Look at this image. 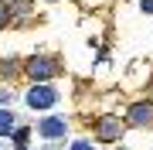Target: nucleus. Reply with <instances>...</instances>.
<instances>
[{"mask_svg":"<svg viewBox=\"0 0 153 150\" xmlns=\"http://www.w3.org/2000/svg\"><path fill=\"white\" fill-rule=\"evenodd\" d=\"M95 137H99V140H105V143L119 140V137H123V119H119V116H102V119H99Z\"/></svg>","mask_w":153,"mask_h":150,"instance_id":"obj_2","label":"nucleus"},{"mask_svg":"<svg viewBox=\"0 0 153 150\" xmlns=\"http://www.w3.org/2000/svg\"><path fill=\"white\" fill-rule=\"evenodd\" d=\"M65 119H44L41 123V126H38V133L44 137V140H61V137H65Z\"/></svg>","mask_w":153,"mask_h":150,"instance_id":"obj_5","label":"nucleus"},{"mask_svg":"<svg viewBox=\"0 0 153 150\" xmlns=\"http://www.w3.org/2000/svg\"><path fill=\"white\" fill-rule=\"evenodd\" d=\"M140 7H143L146 14H153V0H140Z\"/></svg>","mask_w":153,"mask_h":150,"instance_id":"obj_9","label":"nucleus"},{"mask_svg":"<svg viewBox=\"0 0 153 150\" xmlns=\"http://www.w3.org/2000/svg\"><path fill=\"white\" fill-rule=\"evenodd\" d=\"M7 21H10V7H4V4H0V28H4Z\"/></svg>","mask_w":153,"mask_h":150,"instance_id":"obj_8","label":"nucleus"},{"mask_svg":"<svg viewBox=\"0 0 153 150\" xmlns=\"http://www.w3.org/2000/svg\"><path fill=\"white\" fill-rule=\"evenodd\" d=\"M71 150H95V143H92V140H75Z\"/></svg>","mask_w":153,"mask_h":150,"instance_id":"obj_7","label":"nucleus"},{"mask_svg":"<svg viewBox=\"0 0 153 150\" xmlns=\"http://www.w3.org/2000/svg\"><path fill=\"white\" fill-rule=\"evenodd\" d=\"M27 75L34 78V82H48V78L55 75V61L51 58H31L27 61Z\"/></svg>","mask_w":153,"mask_h":150,"instance_id":"obj_3","label":"nucleus"},{"mask_svg":"<svg viewBox=\"0 0 153 150\" xmlns=\"http://www.w3.org/2000/svg\"><path fill=\"white\" fill-rule=\"evenodd\" d=\"M24 102H27L31 109H51V106L58 102V92L51 89V85H34V89H27Z\"/></svg>","mask_w":153,"mask_h":150,"instance_id":"obj_1","label":"nucleus"},{"mask_svg":"<svg viewBox=\"0 0 153 150\" xmlns=\"http://www.w3.org/2000/svg\"><path fill=\"white\" fill-rule=\"evenodd\" d=\"M14 133V113L0 109V137H10Z\"/></svg>","mask_w":153,"mask_h":150,"instance_id":"obj_6","label":"nucleus"},{"mask_svg":"<svg viewBox=\"0 0 153 150\" xmlns=\"http://www.w3.org/2000/svg\"><path fill=\"white\" fill-rule=\"evenodd\" d=\"M153 123V102H133L129 106V126H150Z\"/></svg>","mask_w":153,"mask_h":150,"instance_id":"obj_4","label":"nucleus"}]
</instances>
